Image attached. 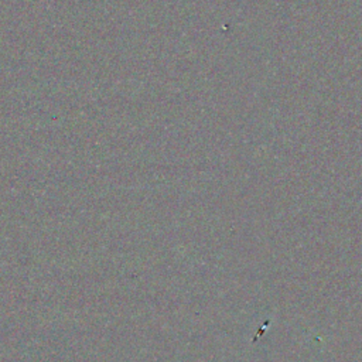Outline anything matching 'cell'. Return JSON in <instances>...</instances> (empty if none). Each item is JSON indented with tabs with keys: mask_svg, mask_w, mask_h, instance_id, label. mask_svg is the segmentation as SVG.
I'll return each mask as SVG.
<instances>
[]
</instances>
